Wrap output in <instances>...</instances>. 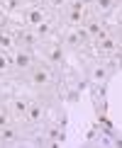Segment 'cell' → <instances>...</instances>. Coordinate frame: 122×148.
<instances>
[{"mask_svg": "<svg viewBox=\"0 0 122 148\" xmlns=\"http://www.w3.org/2000/svg\"><path fill=\"white\" fill-rule=\"evenodd\" d=\"M49 80H51V75H49L46 68H34V73H32V83L34 85H46Z\"/></svg>", "mask_w": 122, "mask_h": 148, "instance_id": "obj_1", "label": "cell"}, {"mask_svg": "<svg viewBox=\"0 0 122 148\" xmlns=\"http://www.w3.org/2000/svg\"><path fill=\"white\" fill-rule=\"evenodd\" d=\"M15 66L17 68H29V66H32V56H29V53H17L15 56Z\"/></svg>", "mask_w": 122, "mask_h": 148, "instance_id": "obj_2", "label": "cell"}, {"mask_svg": "<svg viewBox=\"0 0 122 148\" xmlns=\"http://www.w3.org/2000/svg\"><path fill=\"white\" fill-rule=\"evenodd\" d=\"M27 22H29V24H42V22H44L42 10H29V12H27Z\"/></svg>", "mask_w": 122, "mask_h": 148, "instance_id": "obj_3", "label": "cell"}, {"mask_svg": "<svg viewBox=\"0 0 122 148\" xmlns=\"http://www.w3.org/2000/svg\"><path fill=\"white\" fill-rule=\"evenodd\" d=\"M0 138L5 141V143H10V141H15L17 138V131L12 126H3V134H0Z\"/></svg>", "mask_w": 122, "mask_h": 148, "instance_id": "obj_4", "label": "cell"}, {"mask_svg": "<svg viewBox=\"0 0 122 148\" xmlns=\"http://www.w3.org/2000/svg\"><path fill=\"white\" fill-rule=\"evenodd\" d=\"M24 116H27L29 121H37V119L42 116V107H39V104H32V107H27V114H24Z\"/></svg>", "mask_w": 122, "mask_h": 148, "instance_id": "obj_5", "label": "cell"}, {"mask_svg": "<svg viewBox=\"0 0 122 148\" xmlns=\"http://www.w3.org/2000/svg\"><path fill=\"white\" fill-rule=\"evenodd\" d=\"M103 49H105V51H112V49H115V41L112 39H107V36H103V44H100Z\"/></svg>", "mask_w": 122, "mask_h": 148, "instance_id": "obj_6", "label": "cell"}, {"mask_svg": "<svg viewBox=\"0 0 122 148\" xmlns=\"http://www.w3.org/2000/svg\"><path fill=\"white\" fill-rule=\"evenodd\" d=\"M15 112L24 116V114H27V104H24V102H20V100H17V102H15Z\"/></svg>", "mask_w": 122, "mask_h": 148, "instance_id": "obj_7", "label": "cell"}, {"mask_svg": "<svg viewBox=\"0 0 122 148\" xmlns=\"http://www.w3.org/2000/svg\"><path fill=\"white\" fill-rule=\"evenodd\" d=\"M10 44H12V39H10L8 34H3V32H0V46H3V49H8Z\"/></svg>", "mask_w": 122, "mask_h": 148, "instance_id": "obj_8", "label": "cell"}, {"mask_svg": "<svg viewBox=\"0 0 122 148\" xmlns=\"http://www.w3.org/2000/svg\"><path fill=\"white\" fill-rule=\"evenodd\" d=\"M37 34H39V36H44V34H49V24H46V22L37 24Z\"/></svg>", "mask_w": 122, "mask_h": 148, "instance_id": "obj_9", "label": "cell"}, {"mask_svg": "<svg viewBox=\"0 0 122 148\" xmlns=\"http://www.w3.org/2000/svg\"><path fill=\"white\" fill-rule=\"evenodd\" d=\"M49 58L59 63V61H61V49H51V51H49Z\"/></svg>", "mask_w": 122, "mask_h": 148, "instance_id": "obj_10", "label": "cell"}, {"mask_svg": "<svg viewBox=\"0 0 122 148\" xmlns=\"http://www.w3.org/2000/svg\"><path fill=\"white\" fill-rule=\"evenodd\" d=\"M49 138H54V141H61L64 136H61V131H59V129H49Z\"/></svg>", "mask_w": 122, "mask_h": 148, "instance_id": "obj_11", "label": "cell"}, {"mask_svg": "<svg viewBox=\"0 0 122 148\" xmlns=\"http://www.w3.org/2000/svg\"><path fill=\"white\" fill-rule=\"evenodd\" d=\"M98 8L100 10H110L112 8V0H98Z\"/></svg>", "mask_w": 122, "mask_h": 148, "instance_id": "obj_12", "label": "cell"}, {"mask_svg": "<svg viewBox=\"0 0 122 148\" xmlns=\"http://www.w3.org/2000/svg\"><path fill=\"white\" fill-rule=\"evenodd\" d=\"M69 20H71V22H81V12H78V10H71V12H69Z\"/></svg>", "mask_w": 122, "mask_h": 148, "instance_id": "obj_13", "label": "cell"}, {"mask_svg": "<svg viewBox=\"0 0 122 148\" xmlns=\"http://www.w3.org/2000/svg\"><path fill=\"white\" fill-rule=\"evenodd\" d=\"M5 68H8V56L0 53V71H5Z\"/></svg>", "mask_w": 122, "mask_h": 148, "instance_id": "obj_14", "label": "cell"}, {"mask_svg": "<svg viewBox=\"0 0 122 148\" xmlns=\"http://www.w3.org/2000/svg\"><path fill=\"white\" fill-rule=\"evenodd\" d=\"M22 39H24V44H34V36H32V34H24Z\"/></svg>", "mask_w": 122, "mask_h": 148, "instance_id": "obj_15", "label": "cell"}, {"mask_svg": "<svg viewBox=\"0 0 122 148\" xmlns=\"http://www.w3.org/2000/svg\"><path fill=\"white\" fill-rule=\"evenodd\" d=\"M8 126V114H0V129Z\"/></svg>", "mask_w": 122, "mask_h": 148, "instance_id": "obj_16", "label": "cell"}, {"mask_svg": "<svg viewBox=\"0 0 122 148\" xmlns=\"http://www.w3.org/2000/svg\"><path fill=\"white\" fill-rule=\"evenodd\" d=\"M73 10H78V12H83V0H78V3H73Z\"/></svg>", "mask_w": 122, "mask_h": 148, "instance_id": "obj_17", "label": "cell"}, {"mask_svg": "<svg viewBox=\"0 0 122 148\" xmlns=\"http://www.w3.org/2000/svg\"><path fill=\"white\" fill-rule=\"evenodd\" d=\"M95 78H98V80H100V78H105V71H103V68H98V71H95Z\"/></svg>", "mask_w": 122, "mask_h": 148, "instance_id": "obj_18", "label": "cell"}, {"mask_svg": "<svg viewBox=\"0 0 122 148\" xmlns=\"http://www.w3.org/2000/svg\"><path fill=\"white\" fill-rule=\"evenodd\" d=\"M51 5H54V8H59V5H64V0H51Z\"/></svg>", "mask_w": 122, "mask_h": 148, "instance_id": "obj_19", "label": "cell"}, {"mask_svg": "<svg viewBox=\"0 0 122 148\" xmlns=\"http://www.w3.org/2000/svg\"><path fill=\"white\" fill-rule=\"evenodd\" d=\"M3 24H5V20H3V17H0V29H3Z\"/></svg>", "mask_w": 122, "mask_h": 148, "instance_id": "obj_20", "label": "cell"}, {"mask_svg": "<svg viewBox=\"0 0 122 148\" xmlns=\"http://www.w3.org/2000/svg\"><path fill=\"white\" fill-rule=\"evenodd\" d=\"M8 3H10V5H17V0H8Z\"/></svg>", "mask_w": 122, "mask_h": 148, "instance_id": "obj_21", "label": "cell"}]
</instances>
